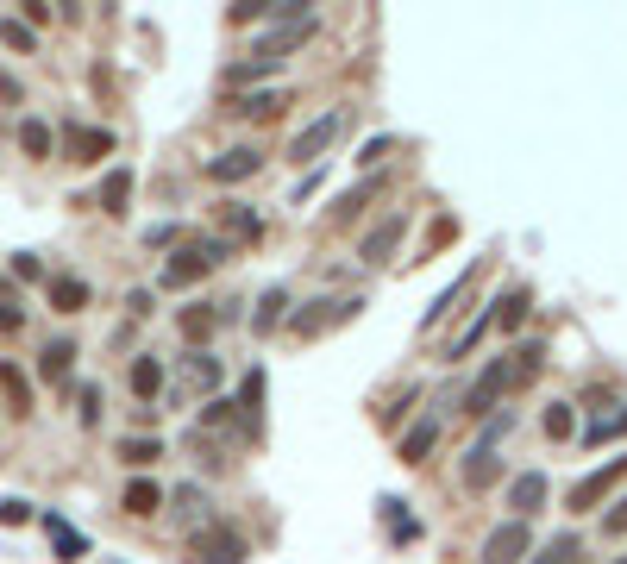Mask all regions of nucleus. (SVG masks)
<instances>
[{"instance_id":"29","label":"nucleus","mask_w":627,"mask_h":564,"mask_svg":"<svg viewBox=\"0 0 627 564\" xmlns=\"http://www.w3.org/2000/svg\"><path fill=\"white\" fill-rule=\"evenodd\" d=\"M0 44L19 51V57H32L38 51V26H26V19H0Z\"/></svg>"},{"instance_id":"3","label":"nucleus","mask_w":627,"mask_h":564,"mask_svg":"<svg viewBox=\"0 0 627 564\" xmlns=\"http://www.w3.org/2000/svg\"><path fill=\"white\" fill-rule=\"evenodd\" d=\"M621 483H627V458L596 464L590 477H577V489H571V508H577V514H590V508H602V502H609Z\"/></svg>"},{"instance_id":"25","label":"nucleus","mask_w":627,"mask_h":564,"mask_svg":"<svg viewBox=\"0 0 627 564\" xmlns=\"http://www.w3.org/2000/svg\"><path fill=\"white\" fill-rule=\"evenodd\" d=\"M226 113H245V120H276V113H283V94L258 88V94H245V101H232Z\"/></svg>"},{"instance_id":"38","label":"nucleus","mask_w":627,"mask_h":564,"mask_svg":"<svg viewBox=\"0 0 627 564\" xmlns=\"http://www.w3.org/2000/svg\"><path fill=\"white\" fill-rule=\"evenodd\" d=\"M389 151H396V138H389V132H383V138H370V145L358 151V163H364V170H377V163H383Z\"/></svg>"},{"instance_id":"24","label":"nucleus","mask_w":627,"mask_h":564,"mask_svg":"<svg viewBox=\"0 0 627 564\" xmlns=\"http://www.w3.org/2000/svg\"><path fill=\"white\" fill-rule=\"evenodd\" d=\"M521 320H527V282H508V289L496 295V326H508V333H515Z\"/></svg>"},{"instance_id":"4","label":"nucleus","mask_w":627,"mask_h":564,"mask_svg":"<svg viewBox=\"0 0 627 564\" xmlns=\"http://www.w3.org/2000/svg\"><path fill=\"white\" fill-rule=\"evenodd\" d=\"M502 389H515V364H508V358H496V364L471 383V395H464V414H490V408L502 402Z\"/></svg>"},{"instance_id":"43","label":"nucleus","mask_w":627,"mask_h":564,"mask_svg":"<svg viewBox=\"0 0 627 564\" xmlns=\"http://www.w3.org/2000/svg\"><path fill=\"white\" fill-rule=\"evenodd\" d=\"M126 308H132V320H145V314H151V289H132Z\"/></svg>"},{"instance_id":"18","label":"nucleus","mask_w":627,"mask_h":564,"mask_svg":"<svg viewBox=\"0 0 627 564\" xmlns=\"http://www.w3.org/2000/svg\"><path fill=\"white\" fill-rule=\"evenodd\" d=\"M132 170H107V182H101V214L107 220H126L132 214Z\"/></svg>"},{"instance_id":"30","label":"nucleus","mask_w":627,"mask_h":564,"mask_svg":"<svg viewBox=\"0 0 627 564\" xmlns=\"http://www.w3.org/2000/svg\"><path fill=\"white\" fill-rule=\"evenodd\" d=\"M540 427H546V439H571V433H577V414H571V402H552Z\"/></svg>"},{"instance_id":"37","label":"nucleus","mask_w":627,"mask_h":564,"mask_svg":"<svg viewBox=\"0 0 627 564\" xmlns=\"http://www.w3.org/2000/svg\"><path fill=\"white\" fill-rule=\"evenodd\" d=\"M214 383H220V364L214 358H195L189 364V389H214Z\"/></svg>"},{"instance_id":"16","label":"nucleus","mask_w":627,"mask_h":564,"mask_svg":"<svg viewBox=\"0 0 627 564\" xmlns=\"http://www.w3.org/2000/svg\"><path fill=\"white\" fill-rule=\"evenodd\" d=\"M69 370H76V345H69V339H51L38 351V376H44V383H69Z\"/></svg>"},{"instance_id":"11","label":"nucleus","mask_w":627,"mask_h":564,"mask_svg":"<svg viewBox=\"0 0 627 564\" xmlns=\"http://www.w3.org/2000/svg\"><path fill=\"white\" fill-rule=\"evenodd\" d=\"M502 483V458L490 452V445H471V452H464V489H496Z\"/></svg>"},{"instance_id":"22","label":"nucleus","mask_w":627,"mask_h":564,"mask_svg":"<svg viewBox=\"0 0 627 564\" xmlns=\"http://www.w3.org/2000/svg\"><path fill=\"white\" fill-rule=\"evenodd\" d=\"M19 151H26L32 163H51V151H57V132L44 126V120H19Z\"/></svg>"},{"instance_id":"5","label":"nucleus","mask_w":627,"mask_h":564,"mask_svg":"<svg viewBox=\"0 0 627 564\" xmlns=\"http://www.w3.org/2000/svg\"><path fill=\"white\" fill-rule=\"evenodd\" d=\"M207 270H220L214 257H207V245H182V251H170V264H164V289H195Z\"/></svg>"},{"instance_id":"27","label":"nucleus","mask_w":627,"mask_h":564,"mask_svg":"<svg viewBox=\"0 0 627 564\" xmlns=\"http://www.w3.org/2000/svg\"><path fill=\"white\" fill-rule=\"evenodd\" d=\"M283 308H289V289H264L258 314H251V333H276V320H283Z\"/></svg>"},{"instance_id":"39","label":"nucleus","mask_w":627,"mask_h":564,"mask_svg":"<svg viewBox=\"0 0 627 564\" xmlns=\"http://www.w3.org/2000/svg\"><path fill=\"white\" fill-rule=\"evenodd\" d=\"M26 521H32V508L19 502V496H13V502H0V527H26Z\"/></svg>"},{"instance_id":"15","label":"nucleus","mask_w":627,"mask_h":564,"mask_svg":"<svg viewBox=\"0 0 627 564\" xmlns=\"http://www.w3.org/2000/svg\"><path fill=\"white\" fill-rule=\"evenodd\" d=\"M120 508L132 514V521H151V514L164 508V489H157L151 477H132V483H126V496H120Z\"/></svg>"},{"instance_id":"7","label":"nucleus","mask_w":627,"mask_h":564,"mask_svg":"<svg viewBox=\"0 0 627 564\" xmlns=\"http://www.w3.org/2000/svg\"><path fill=\"white\" fill-rule=\"evenodd\" d=\"M521 552H533V521L527 514L502 521L496 533H483V558H521Z\"/></svg>"},{"instance_id":"8","label":"nucleus","mask_w":627,"mask_h":564,"mask_svg":"<svg viewBox=\"0 0 627 564\" xmlns=\"http://www.w3.org/2000/svg\"><path fill=\"white\" fill-rule=\"evenodd\" d=\"M258 170H264V151L258 145H232L220 157H207V176H214V182H245V176H258Z\"/></svg>"},{"instance_id":"36","label":"nucleus","mask_w":627,"mask_h":564,"mask_svg":"<svg viewBox=\"0 0 627 564\" xmlns=\"http://www.w3.org/2000/svg\"><path fill=\"white\" fill-rule=\"evenodd\" d=\"M76 420H82V427H95V420H101V389H95V383H82V395H76Z\"/></svg>"},{"instance_id":"9","label":"nucleus","mask_w":627,"mask_h":564,"mask_svg":"<svg viewBox=\"0 0 627 564\" xmlns=\"http://www.w3.org/2000/svg\"><path fill=\"white\" fill-rule=\"evenodd\" d=\"M189 552H195V558H232V564H239L251 546H245L232 527H195V533H189Z\"/></svg>"},{"instance_id":"13","label":"nucleus","mask_w":627,"mask_h":564,"mask_svg":"<svg viewBox=\"0 0 627 564\" xmlns=\"http://www.w3.org/2000/svg\"><path fill=\"white\" fill-rule=\"evenodd\" d=\"M377 195H383V176H364V182L352 188V195H339V201H333V214H327V220H333V226H352V220H358Z\"/></svg>"},{"instance_id":"40","label":"nucleus","mask_w":627,"mask_h":564,"mask_svg":"<svg viewBox=\"0 0 627 564\" xmlns=\"http://www.w3.org/2000/svg\"><path fill=\"white\" fill-rule=\"evenodd\" d=\"M13 276H26V282H38V276H44V264H38V257H32V251H19V257H13Z\"/></svg>"},{"instance_id":"20","label":"nucleus","mask_w":627,"mask_h":564,"mask_svg":"<svg viewBox=\"0 0 627 564\" xmlns=\"http://www.w3.org/2000/svg\"><path fill=\"white\" fill-rule=\"evenodd\" d=\"M0 395H7V414H13V420H26V414H32V383H26V370L0 364Z\"/></svg>"},{"instance_id":"26","label":"nucleus","mask_w":627,"mask_h":564,"mask_svg":"<svg viewBox=\"0 0 627 564\" xmlns=\"http://www.w3.org/2000/svg\"><path fill=\"white\" fill-rule=\"evenodd\" d=\"M157 458H164V445H157V439H132V433L120 439V464L126 470H151Z\"/></svg>"},{"instance_id":"41","label":"nucleus","mask_w":627,"mask_h":564,"mask_svg":"<svg viewBox=\"0 0 627 564\" xmlns=\"http://www.w3.org/2000/svg\"><path fill=\"white\" fill-rule=\"evenodd\" d=\"M19 326H26V314H19L13 301H0V333H19Z\"/></svg>"},{"instance_id":"31","label":"nucleus","mask_w":627,"mask_h":564,"mask_svg":"<svg viewBox=\"0 0 627 564\" xmlns=\"http://www.w3.org/2000/svg\"><path fill=\"white\" fill-rule=\"evenodd\" d=\"M239 408H245V420H251V427H258V414H264V370H251V376H245Z\"/></svg>"},{"instance_id":"1","label":"nucleus","mask_w":627,"mask_h":564,"mask_svg":"<svg viewBox=\"0 0 627 564\" xmlns=\"http://www.w3.org/2000/svg\"><path fill=\"white\" fill-rule=\"evenodd\" d=\"M345 126H352V120H345V107H333V113H320V120L314 126H301L295 138H289V163H314L320 151H333L339 145V138H345Z\"/></svg>"},{"instance_id":"12","label":"nucleus","mask_w":627,"mask_h":564,"mask_svg":"<svg viewBox=\"0 0 627 564\" xmlns=\"http://www.w3.org/2000/svg\"><path fill=\"white\" fill-rule=\"evenodd\" d=\"M540 508H546V477H540V470H521V477L508 483V514H527V521H533Z\"/></svg>"},{"instance_id":"14","label":"nucleus","mask_w":627,"mask_h":564,"mask_svg":"<svg viewBox=\"0 0 627 564\" xmlns=\"http://www.w3.org/2000/svg\"><path fill=\"white\" fill-rule=\"evenodd\" d=\"M439 445V420H421V427H408L402 433V445H396V458L408 464V470H421L427 464V452Z\"/></svg>"},{"instance_id":"35","label":"nucleus","mask_w":627,"mask_h":564,"mask_svg":"<svg viewBox=\"0 0 627 564\" xmlns=\"http://www.w3.org/2000/svg\"><path fill=\"white\" fill-rule=\"evenodd\" d=\"M596 533H602V539H627V496H621V502L596 521Z\"/></svg>"},{"instance_id":"19","label":"nucleus","mask_w":627,"mask_h":564,"mask_svg":"<svg viewBox=\"0 0 627 564\" xmlns=\"http://www.w3.org/2000/svg\"><path fill=\"white\" fill-rule=\"evenodd\" d=\"M126 383H132L138 402H157V395H164V364H157V358H132Z\"/></svg>"},{"instance_id":"23","label":"nucleus","mask_w":627,"mask_h":564,"mask_svg":"<svg viewBox=\"0 0 627 564\" xmlns=\"http://www.w3.org/2000/svg\"><path fill=\"white\" fill-rule=\"evenodd\" d=\"M51 308L57 314H82L88 308V282L82 276H51Z\"/></svg>"},{"instance_id":"42","label":"nucleus","mask_w":627,"mask_h":564,"mask_svg":"<svg viewBox=\"0 0 627 564\" xmlns=\"http://www.w3.org/2000/svg\"><path fill=\"white\" fill-rule=\"evenodd\" d=\"M577 546H584V539H577V533H565V539H552V546H546V558H571Z\"/></svg>"},{"instance_id":"10","label":"nucleus","mask_w":627,"mask_h":564,"mask_svg":"<svg viewBox=\"0 0 627 564\" xmlns=\"http://www.w3.org/2000/svg\"><path fill=\"white\" fill-rule=\"evenodd\" d=\"M402 232H408V207H396L377 232H364V264H389L396 257V245H402Z\"/></svg>"},{"instance_id":"17","label":"nucleus","mask_w":627,"mask_h":564,"mask_svg":"<svg viewBox=\"0 0 627 564\" xmlns=\"http://www.w3.org/2000/svg\"><path fill=\"white\" fill-rule=\"evenodd\" d=\"M182 339H189V345H207V339H214V326H220V308H214V301H195V308H182Z\"/></svg>"},{"instance_id":"28","label":"nucleus","mask_w":627,"mask_h":564,"mask_svg":"<svg viewBox=\"0 0 627 564\" xmlns=\"http://www.w3.org/2000/svg\"><path fill=\"white\" fill-rule=\"evenodd\" d=\"M508 364H515V389H521V383H533V376H540L546 345H540V339H533V345H515V351H508Z\"/></svg>"},{"instance_id":"6","label":"nucleus","mask_w":627,"mask_h":564,"mask_svg":"<svg viewBox=\"0 0 627 564\" xmlns=\"http://www.w3.org/2000/svg\"><path fill=\"white\" fill-rule=\"evenodd\" d=\"M63 151H69V163H101V157H113V132L107 126H63Z\"/></svg>"},{"instance_id":"21","label":"nucleus","mask_w":627,"mask_h":564,"mask_svg":"<svg viewBox=\"0 0 627 564\" xmlns=\"http://www.w3.org/2000/svg\"><path fill=\"white\" fill-rule=\"evenodd\" d=\"M490 333H496V314H477V320H471V326H464V333L446 345V364H464V358H471V351H477L483 339H490Z\"/></svg>"},{"instance_id":"32","label":"nucleus","mask_w":627,"mask_h":564,"mask_svg":"<svg viewBox=\"0 0 627 564\" xmlns=\"http://www.w3.org/2000/svg\"><path fill=\"white\" fill-rule=\"evenodd\" d=\"M226 232H239V239H258V214H251V207L245 201H226Z\"/></svg>"},{"instance_id":"2","label":"nucleus","mask_w":627,"mask_h":564,"mask_svg":"<svg viewBox=\"0 0 627 564\" xmlns=\"http://www.w3.org/2000/svg\"><path fill=\"white\" fill-rule=\"evenodd\" d=\"M358 308H364L358 295H345V301L320 295V301H308V314H295V320H289V333H295V339H314V333H327V326H345V320H358Z\"/></svg>"},{"instance_id":"33","label":"nucleus","mask_w":627,"mask_h":564,"mask_svg":"<svg viewBox=\"0 0 627 564\" xmlns=\"http://www.w3.org/2000/svg\"><path fill=\"white\" fill-rule=\"evenodd\" d=\"M414 402H421V389H402V395H396V402H389V408H377V420H383V433H396V427H402V420H408V408H414Z\"/></svg>"},{"instance_id":"34","label":"nucleus","mask_w":627,"mask_h":564,"mask_svg":"<svg viewBox=\"0 0 627 564\" xmlns=\"http://www.w3.org/2000/svg\"><path fill=\"white\" fill-rule=\"evenodd\" d=\"M264 13H276V0H232V7H226L232 26H251V19H264Z\"/></svg>"}]
</instances>
